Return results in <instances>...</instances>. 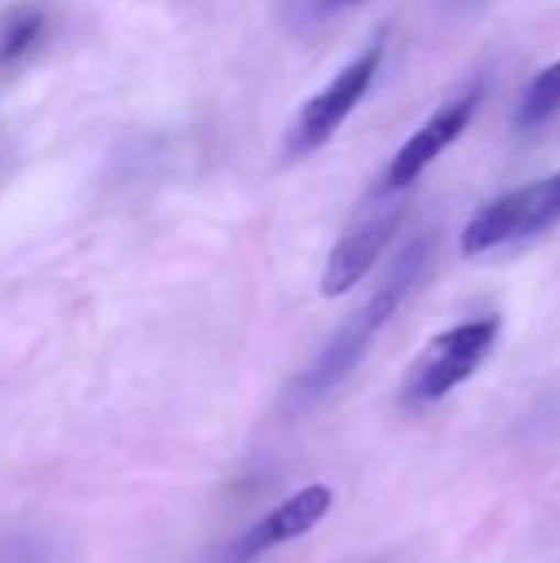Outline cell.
Here are the masks:
<instances>
[{
  "label": "cell",
  "mask_w": 560,
  "mask_h": 563,
  "mask_svg": "<svg viewBox=\"0 0 560 563\" xmlns=\"http://www.w3.org/2000/svg\"><path fill=\"white\" fill-rule=\"evenodd\" d=\"M432 251H436L432 238H416L403 247V254L393 261L383 284L363 300V307H356L337 327V333L327 340V346L314 356V363L294 379V386H290L294 406H300V409L317 406L353 376V369L363 363V356L370 353L380 330L396 317L403 300L413 294V287L432 264Z\"/></svg>",
  "instance_id": "1"
},
{
  "label": "cell",
  "mask_w": 560,
  "mask_h": 563,
  "mask_svg": "<svg viewBox=\"0 0 560 563\" xmlns=\"http://www.w3.org/2000/svg\"><path fill=\"white\" fill-rule=\"evenodd\" d=\"M498 327L502 323L495 317H485V320H469V323H459V327L432 336L406 373L403 402L419 409V406H432V402L446 399L452 389H459L492 356V350L498 343Z\"/></svg>",
  "instance_id": "2"
},
{
  "label": "cell",
  "mask_w": 560,
  "mask_h": 563,
  "mask_svg": "<svg viewBox=\"0 0 560 563\" xmlns=\"http://www.w3.org/2000/svg\"><path fill=\"white\" fill-rule=\"evenodd\" d=\"M560 224V172L485 205L462 231V254L479 257L508 241L538 238Z\"/></svg>",
  "instance_id": "3"
},
{
  "label": "cell",
  "mask_w": 560,
  "mask_h": 563,
  "mask_svg": "<svg viewBox=\"0 0 560 563\" xmlns=\"http://www.w3.org/2000/svg\"><path fill=\"white\" fill-rule=\"evenodd\" d=\"M380 63H383V49L373 46V49L360 53L353 63H347L320 92H314L300 106L294 122L287 125L284 155L287 158H304V155L323 148L340 132V125L350 119V112L366 96V89L373 86V79L380 73Z\"/></svg>",
  "instance_id": "4"
},
{
  "label": "cell",
  "mask_w": 560,
  "mask_h": 563,
  "mask_svg": "<svg viewBox=\"0 0 560 563\" xmlns=\"http://www.w3.org/2000/svg\"><path fill=\"white\" fill-rule=\"evenodd\" d=\"M399 191H386L380 188L370 205H363L350 228L340 234V241L333 244L323 277H320V290L323 297H343L347 290H353L370 271L373 264L383 257V251L389 247V241L396 238L406 208L396 198Z\"/></svg>",
  "instance_id": "5"
},
{
  "label": "cell",
  "mask_w": 560,
  "mask_h": 563,
  "mask_svg": "<svg viewBox=\"0 0 560 563\" xmlns=\"http://www.w3.org/2000/svg\"><path fill=\"white\" fill-rule=\"evenodd\" d=\"M479 102H482V86H469L465 92H459L455 99L439 106L436 115L426 125H419V132H413V139L393 155L386 178H383V188L386 191H406L452 142H459V135L469 129Z\"/></svg>",
  "instance_id": "6"
},
{
  "label": "cell",
  "mask_w": 560,
  "mask_h": 563,
  "mask_svg": "<svg viewBox=\"0 0 560 563\" xmlns=\"http://www.w3.org/2000/svg\"><path fill=\"white\" fill-rule=\"evenodd\" d=\"M333 508V492L327 485H307L297 495H290L287 501H281L277 508H271L238 544H234V563H251L254 558L297 541L304 534H310Z\"/></svg>",
  "instance_id": "7"
},
{
  "label": "cell",
  "mask_w": 560,
  "mask_h": 563,
  "mask_svg": "<svg viewBox=\"0 0 560 563\" xmlns=\"http://www.w3.org/2000/svg\"><path fill=\"white\" fill-rule=\"evenodd\" d=\"M50 10L43 3H13L0 13V69H13L30 59L50 33Z\"/></svg>",
  "instance_id": "8"
},
{
  "label": "cell",
  "mask_w": 560,
  "mask_h": 563,
  "mask_svg": "<svg viewBox=\"0 0 560 563\" xmlns=\"http://www.w3.org/2000/svg\"><path fill=\"white\" fill-rule=\"evenodd\" d=\"M560 112V63H551L548 69H541L521 102H518V112H515V125L518 129H538L545 122H551Z\"/></svg>",
  "instance_id": "9"
},
{
  "label": "cell",
  "mask_w": 560,
  "mask_h": 563,
  "mask_svg": "<svg viewBox=\"0 0 560 563\" xmlns=\"http://www.w3.org/2000/svg\"><path fill=\"white\" fill-rule=\"evenodd\" d=\"M360 3H366V0H300V7L310 16H320V20L337 13V10H347V7H360Z\"/></svg>",
  "instance_id": "10"
}]
</instances>
